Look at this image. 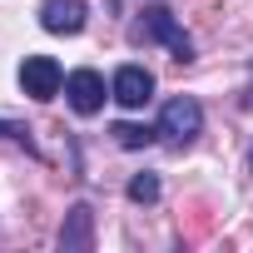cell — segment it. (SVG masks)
<instances>
[{
  "mask_svg": "<svg viewBox=\"0 0 253 253\" xmlns=\"http://www.w3.org/2000/svg\"><path fill=\"white\" fill-rule=\"evenodd\" d=\"M129 40L134 45H169V55L179 60V65H189L194 60V40L184 35V25L174 20V10L169 5H144L139 10V20H134V30H129Z\"/></svg>",
  "mask_w": 253,
  "mask_h": 253,
  "instance_id": "cell-1",
  "label": "cell"
},
{
  "mask_svg": "<svg viewBox=\"0 0 253 253\" xmlns=\"http://www.w3.org/2000/svg\"><path fill=\"white\" fill-rule=\"evenodd\" d=\"M159 139L164 144H174V149H189L199 134H204V109H199V99H189V94H179V99H169L164 109H159Z\"/></svg>",
  "mask_w": 253,
  "mask_h": 253,
  "instance_id": "cell-2",
  "label": "cell"
},
{
  "mask_svg": "<svg viewBox=\"0 0 253 253\" xmlns=\"http://www.w3.org/2000/svg\"><path fill=\"white\" fill-rule=\"evenodd\" d=\"M65 99H70L75 114H99L104 99H109L104 75H99V70H70V75H65Z\"/></svg>",
  "mask_w": 253,
  "mask_h": 253,
  "instance_id": "cell-3",
  "label": "cell"
},
{
  "mask_svg": "<svg viewBox=\"0 0 253 253\" xmlns=\"http://www.w3.org/2000/svg\"><path fill=\"white\" fill-rule=\"evenodd\" d=\"M20 89H25L30 99H55V94L65 89V70H60L50 55H30V60L20 65Z\"/></svg>",
  "mask_w": 253,
  "mask_h": 253,
  "instance_id": "cell-4",
  "label": "cell"
},
{
  "mask_svg": "<svg viewBox=\"0 0 253 253\" xmlns=\"http://www.w3.org/2000/svg\"><path fill=\"white\" fill-rule=\"evenodd\" d=\"M109 94H114L124 109H144V104L154 99V75H149L144 65H119L114 80H109Z\"/></svg>",
  "mask_w": 253,
  "mask_h": 253,
  "instance_id": "cell-5",
  "label": "cell"
},
{
  "mask_svg": "<svg viewBox=\"0 0 253 253\" xmlns=\"http://www.w3.org/2000/svg\"><path fill=\"white\" fill-rule=\"evenodd\" d=\"M89 248H94V209L75 204L65 213V228H60V253H89Z\"/></svg>",
  "mask_w": 253,
  "mask_h": 253,
  "instance_id": "cell-6",
  "label": "cell"
},
{
  "mask_svg": "<svg viewBox=\"0 0 253 253\" xmlns=\"http://www.w3.org/2000/svg\"><path fill=\"white\" fill-rule=\"evenodd\" d=\"M40 25L50 35H80L84 30V0H45L40 5Z\"/></svg>",
  "mask_w": 253,
  "mask_h": 253,
  "instance_id": "cell-7",
  "label": "cell"
},
{
  "mask_svg": "<svg viewBox=\"0 0 253 253\" xmlns=\"http://www.w3.org/2000/svg\"><path fill=\"white\" fill-rule=\"evenodd\" d=\"M114 144L119 149H149L154 139H159V129H149V124H114Z\"/></svg>",
  "mask_w": 253,
  "mask_h": 253,
  "instance_id": "cell-8",
  "label": "cell"
},
{
  "mask_svg": "<svg viewBox=\"0 0 253 253\" xmlns=\"http://www.w3.org/2000/svg\"><path fill=\"white\" fill-rule=\"evenodd\" d=\"M129 199L134 204H154L159 199V174H134L129 179Z\"/></svg>",
  "mask_w": 253,
  "mask_h": 253,
  "instance_id": "cell-9",
  "label": "cell"
},
{
  "mask_svg": "<svg viewBox=\"0 0 253 253\" xmlns=\"http://www.w3.org/2000/svg\"><path fill=\"white\" fill-rule=\"evenodd\" d=\"M5 129H15V124H5V119H0V134H5Z\"/></svg>",
  "mask_w": 253,
  "mask_h": 253,
  "instance_id": "cell-10",
  "label": "cell"
},
{
  "mask_svg": "<svg viewBox=\"0 0 253 253\" xmlns=\"http://www.w3.org/2000/svg\"><path fill=\"white\" fill-rule=\"evenodd\" d=\"M248 169H253V149H248Z\"/></svg>",
  "mask_w": 253,
  "mask_h": 253,
  "instance_id": "cell-11",
  "label": "cell"
}]
</instances>
